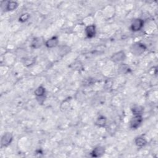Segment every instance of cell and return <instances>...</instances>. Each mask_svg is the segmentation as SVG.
Wrapping results in <instances>:
<instances>
[{
	"instance_id": "6da1fadb",
	"label": "cell",
	"mask_w": 158,
	"mask_h": 158,
	"mask_svg": "<svg viewBox=\"0 0 158 158\" xmlns=\"http://www.w3.org/2000/svg\"><path fill=\"white\" fill-rule=\"evenodd\" d=\"M146 46L141 43L137 42L132 45L130 47V52L134 56H140L146 51Z\"/></svg>"
},
{
	"instance_id": "7a4b0ae2",
	"label": "cell",
	"mask_w": 158,
	"mask_h": 158,
	"mask_svg": "<svg viewBox=\"0 0 158 158\" xmlns=\"http://www.w3.org/2000/svg\"><path fill=\"white\" fill-rule=\"evenodd\" d=\"M13 140V135L11 133H5L1 140V147L6 148L11 145Z\"/></svg>"
},
{
	"instance_id": "3957f363",
	"label": "cell",
	"mask_w": 158,
	"mask_h": 158,
	"mask_svg": "<svg viewBox=\"0 0 158 158\" xmlns=\"http://www.w3.org/2000/svg\"><path fill=\"white\" fill-rule=\"evenodd\" d=\"M144 25V21L143 19L137 18L134 19L131 24V30L133 32H138L142 29Z\"/></svg>"
},
{
	"instance_id": "277c9868",
	"label": "cell",
	"mask_w": 158,
	"mask_h": 158,
	"mask_svg": "<svg viewBox=\"0 0 158 158\" xmlns=\"http://www.w3.org/2000/svg\"><path fill=\"white\" fill-rule=\"evenodd\" d=\"M143 122V118L141 115H134L130 121V127L132 129H138Z\"/></svg>"
},
{
	"instance_id": "5b68a950",
	"label": "cell",
	"mask_w": 158,
	"mask_h": 158,
	"mask_svg": "<svg viewBox=\"0 0 158 158\" xmlns=\"http://www.w3.org/2000/svg\"><path fill=\"white\" fill-rule=\"evenodd\" d=\"M125 58H126V56L125 54V52L123 51H121L114 53L112 56L111 59L115 63H120L123 62L125 60Z\"/></svg>"
},
{
	"instance_id": "8992f818",
	"label": "cell",
	"mask_w": 158,
	"mask_h": 158,
	"mask_svg": "<svg viewBox=\"0 0 158 158\" xmlns=\"http://www.w3.org/2000/svg\"><path fill=\"white\" fill-rule=\"evenodd\" d=\"M59 43V40L58 37H52V38L48 39L44 43L45 46L48 48H52L56 47Z\"/></svg>"
},
{
	"instance_id": "52a82bcc",
	"label": "cell",
	"mask_w": 158,
	"mask_h": 158,
	"mask_svg": "<svg viewBox=\"0 0 158 158\" xmlns=\"http://www.w3.org/2000/svg\"><path fill=\"white\" fill-rule=\"evenodd\" d=\"M105 153V148L102 146H97L91 152L93 157H99L102 156Z\"/></svg>"
},
{
	"instance_id": "ba28073f",
	"label": "cell",
	"mask_w": 158,
	"mask_h": 158,
	"mask_svg": "<svg viewBox=\"0 0 158 158\" xmlns=\"http://www.w3.org/2000/svg\"><path fill=\"white\" fill-rule=\"evenodd\" d=\"M85 33L88 38H93L96 35V26L93 24L88 25L85 29Z\"/></svg>"
},
{
	"instance_id": "9c48e42d",
	"label": "cell",
	"mask_w": 158,
	"mask_h": 158,
	"mask_svg": "<svg viewBox=\"0 0 158 158\" xmlns=\"http://www.w3.org/2000/svg\"><path fill=\"white\" fill-rule=\"evenodd\" d=\"M44 43L45 42L43 37H37L33 39L32 43V46L35 49H38L44 44Z\"/></svg>"
},
{
	"instance_id": "30bf717a",
	"label": "cell",
	"mask_w": 158,
	"mask_h": 158,
	"mask_svg": "<svg viewBox=\"0 0 158 158\" xmlns=\"http://www.w3.org/2000/svg\"><path fill=\"white\" fill-rule=\"evenodd\" d=\"M45 93H46V90H45L44 87H43V86L38 87L34 91V94L37 98H40V97L44 96Z\"/></svg>"
},
{
	"instance_id": "8fae6325",
	"label": "cell",
	"mask_w": 158,
	"mask_h": 158,
	"mask_svg": "<svg viewBox=\"0 0 158 158\" xmlns=\"http://www.w3.org/2000/svg\"><path fill=\"white\" fill-rule=\"evenodd\" d=\"M135 145L138 147L142 148L146 145L147 141H146V139L145 138H143V137H138L135 138Z\"/></svg>"
},
{
	"instance_id": "7c38bea8",
	"label": "cell",
	"mask_w": 158,
	"mask_h": 158,
	"mask_svg": "<svg viewBox=\"0 0 158 158\" xmlns=\"http://www.w3.org/2000/svg\"><path fill=\"white\" fill-rule=\"evenodd\" d=\"M106 121L107 119L106 118L103 116H101L97 119L96 121V125L99 127H104L106 124Z\"/></svg>"
},
{
	"instance_id": "4fadbf2b",
	"label": "cell",
	"mask_w": 158,
	"mask_h": 158,
	"mask_svg": "<svg viewBox=\"0 0 158 158\" xmlns=\"http://www.w3.org/2000/svg\"><path fill=\"white\" fill-rule=\"evenodd\" d=\"M129 67L125 64H121L118 68V72L121 74H126L130 72Z\"/></svg>"
},
{
	"instance_id": "5bb4252c",
	"label": "cell",
	"mask_w": 158,
	"mask_h": 158,
	"mask_svg": "<svg viewBox=\"0 0 158 158\" xmlns=\"http://www.w3.org/2000/svg\"><path fill=\"white\" fill-rule=\"evenodd\" d=\"M18 7V4L16 2H9L6 5V10L12 11Z\"/></svg>"
},
{
	"instance_id": "9a60e30c",
	"label": "cell",
	"mask_w": 158,
	"mask_h": 158,
	"mask_svg": "<svg viewBox=\"0 0 158 158\" xmlns=\"http://www.w3.org/2000/svg\"><path fill=\"white\" fill-rule=\"evenodd\" d=\"M132 111L133 115H141L143 112V108L141 106H136L132 109Z\"/></svg>"
},
{
	"instance_id": "2e32d148",
	"label": "cell",
	"mask_w": 158,
	"mask_h": 158,
	"mask_svg": "<svg viewBox=\"0 0 158 158\" xmlns=\"http://www.w3.org/2000/svg\"><path fill=\"white\" fill-rule=\"evenodd\" d=\"M30 18V14L29 13H24L21 15V16L19 18V21L24 23L27 21Z\"/></svg>"
},
{
	"instance_id": "e0dca14e",
	"label": "cell",
	"mask_w": 158,
	"mask_h": 158,
	"mask_svg": "<svg viewBox=\"0 0 158 158\" xmlns=\"http://www.w3.org/2000/svg\"><path fill=\"white\" fill-rule=\"evenodd\" d=\"M34 60H32V59H27L25 60V61L24 62V65L25 66H30L32 65L34 63Z\"/></svg>"
}]
</instances>
